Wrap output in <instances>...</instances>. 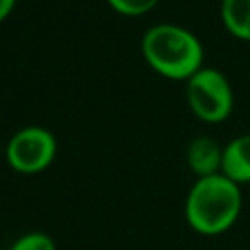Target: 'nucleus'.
I'll use <instances>...</instances> for the list:
<instances>
[{"mask_svg": "<svg viewBox=\"0 0 250 250\" xmlns=\"http://www.w3.org/2000/svg\"><path fill=\"white\" fill-rule=\"evenodd\" d=\"M0 152H2V145H0Z\"/></svg>", "mask_w": 250, "mask_h": 250, "instance_id": "9b49d317", "label": "nucleus"}, {"mask_svg": "<svg viewBox=\"0 0 250 250\" xmlns=\"http://www.w3.org/2000/svg\"><path fill=\"white\" fill-rule=\"evenodd\" d=\"M109 4V8L121 16H143L146 12H150L160 0H105Z\"/></svg>", "mask_w": 250, "mask_h": 250, "instance_id": "1a4fd4ad", "label": "nucleus"}, {"mask_svg": "<svg viewBox=\"0 0 250 250\" xmlns=\"http://www.w3.org/2000/svg\"><path fill=\"white\" fill-rule=\"evenodd\" d=\"M16 6V0H0V21H4Z\"/></svg>", "mask_w": 250, "mask_h": 250, "instance_id": "9d476101", "label": "nucleus"}, {"mask_svg": "<svg viewBox=\"0 0 250 250\" xmlns=\"http://www.w3.org/2000/svg\"><path fill=\"white\" fill-rule=\"evenodd\" d=\"M221 174L234 184H250V135L234 137L223 146Z\"/></svg>", "mask_w": 250, "mask_h": 250, "instance_id": "423d86ee", "label": "nucleus"}, {"mask_svg": "<svg viewBox=\"0 0 250 250\" xmlns=\"http://www.w3.org/2000/svg\"><path fill=\"white\" fill-rule=\"evenodd\" d=\"M8 250H57L55 240L45 232H25L12 242Z\"/></svg>", "mask_w": 250, "mask_h": 250, "instance_id": "6e6552de", "label": "nucleus"}, {"mask_svg": "<svg viewBox=\"0 0 250 250\" xmlns=\"http://www.w3.org/2000/svg\"><path fill=\"white\" fill-rule=\"evenodd\" d=\"M57 156L55 135L41 125L18 129L4 146L8 166L20 174H39L47 170Z\"/></svg>", "mask_w": 250, "mask_h": 250, "instance_id": "20e7f679", "label": "nucleus"}, {"mask_svg": "<svg viewBox=\"0 0 250 250\" xmlns=\"http://www.w3.org/2000/svg\"><path fill=\"white\" fill-rule=\"evenodd\" d=\"M0 250H2V248H0Z\"/></svg>", "mask_w": 250, "mask_h": 250, "instance_id": "f8f14e48", "label": "nucleus"}, {"mask_svg": "<svg viewBox=\"0 0 250 250\" xmlns=\"http://www.w3.org/2000/svg\"><path fill=\"white\" fill-rule=\"evenodd\" d=\"M141 53L146 64L170 80L191 78L203 62L201 41L186 27L174 23H158L145 31Z\"/></svg>", "mask_w": 250, "mask_h": 250, "instance_id": "f03ea898", "label": "nucleus"}, {"mask_svg": "<svg viewBox=\"0 0 250 250\" xmlns=\"http://www.w3.org/2000/svg\"><path fill=\"white\" fill-rule=\"evenodd\" d=\"M221 20L230 35L250 41V0H223Z\"/></svg>", "mask_w": 250, "mask_h": 250, "instance_id": "0eeeda50", "label": "nucleus"}, {"mask_svg": "<svg viewBox=\"0 0 250 250\" xmlns=\"http://www.w3.org/2000/svg\"><path fill=\"white\" fill-rule=\"evenodd\" d=\"M186 160L189 170L197 178H207L221 174L223 166V146L213 137H195L186 150Z\"/></svg>", "mask_w": 250, "mask_h": 250, "instance_id": "39448f33", "label": "nucleus"}, {"mask_svg": "<svg viewBox=\"0 0 250 250\" xmlns=\"http://www.w3.org/2000/svg\"><path fill=\"white\" fill-rule=\"evenodd\" d=\"M186 100L189 109L207 123L227 119L234 105V96L229 78L217 70L201 66L186 80Z\"/></svg>", "mask_w": 250, "mask_h": 250, "instance_id": "7ed1b4c3", "label": "nucleus"}, {"mask_svg": "<svg viewBox=\"0 0 250 250\" xmlns=\"http://www.w3.org/2000/svg\"><path fill=\"white\" fill-rule=\"evenodd\" d=\"M240 211V186L223 174L197 178L184 205L188 225L201 236H219L227 232L238 221Z\"/></svg>", "mask_w": 250, "mask_h": 250, "instance_id": "f257e3e1", "label": "nucleus"}]
</instances>
